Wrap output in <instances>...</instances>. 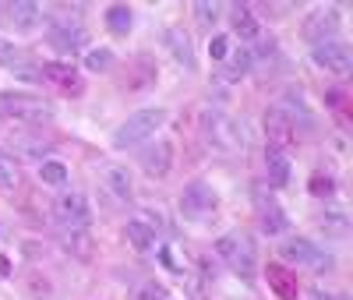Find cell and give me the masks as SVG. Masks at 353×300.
<instances>
[{"instance_id":"cell-1","label":"cell","mask_w":353,"mask_h":300,"mask_svg":"<svg viewBox=\"0 0 353 300\" xmlns=\"http://www.w3.org/2000/svg\"><path fill=\"white\" fill-rule=\"evenodd\" d=\"M170 120V110L166 106H145V110H134L121 128L113 131V148H134L141 141H152L163 124Z\"/></svg>"},{"instance_id":"cell-2","label":"cell","mask_w":353,"mask_h":300,"mask_svg":"<svg viewBox=\"0 0 353 300\" xmlns=\"http://www.w3.org/2000/svg\"><path fill=\"white\" fill-rule=\"evenodd\" d=\"M201 134L216 152H244L248 148V134L241 128L237 117H230L223 110H209L201 113Z\"/></svg>"},{"instance_id":"cell-3","label":"cell","mask_w":353,"mask_h":300,"mask_svg":"<svg viewBox=\"0 0 353 300\" xmlns=\"http://www.w3.org/2000/svg\"><path fill=\"white\" fill-rule=\"evenodd\" d=\"M216 258L230 268L233 276H241L244 283H254V244L248 233H223L216 240Z\"/></svg>"},{"instance_id":"cell-4","label":"cell","mask_w":353,"mask_h":300,"mask_svg":"<svg viewBox=\"0 0 353 300\" xmlns=\"http://www.w3.org/2000/svg\"><path fill=\"white\" fill-rule=\"evenodd\" d=\"M0 117L4 120H25V124H39V120L53 117V106L43 96L21 92V88H8V92H0Z\"/></svg>"},{"instance_id":"cell-5","label":"cell","mask_w":353,"mask_h":300,"mask_svg":"<svg viewBox=\"0 0 353 300\" xmlns=\"http://www.w3.org/2000/svg\"><path fill=\"white\" fill-rule=\"evenodd\" d=\"M219 208V191L205 180H191V184L181 191V212L188 219H205Z\"/></svg>"},{"instance_id":"cell-6","label":"cell","mask_w":353,"mask_h":300,"mask_svg":"<svg viewBox=\"0 0 353 300\" xmlns=\"http://www.w3.org/2000/svg\"><path fill=\"white\" fill-rule=\"evenodd\" d=\"M53 216L64 230H88L92 226V205H88L85 194L71 191V194H61L53 201Z\"/></svg>"},{"instance_id":"cell-7","label":"cell","mask_w":353,"mask_h":300,"mask_svg":"<svg viewBox=\"0 0 353 300\" xmlns=\"http://www.w3.org/2000/svg\"><path fill=\"white\" fill-rule=\"evenodd\" d=\"M173 159H176V152H173V141L170 138H156V141H149V145L141 148V170H145V177H152V180L170 177Z\"/></svg>"},{"instance_id":"cell-8","label":"cell","mask_w":353,"mask_h":300,"mask_svg":"<svg viewBox=\"0 0 353 300\" xmlns=\"http://www.w3.org/2000/svg\"><path fill=\"white\" fill-rule=\"evenodd\" d=\"M314 64L318 68H325V71H332V74H350V68H353V50L346 46V43H336V39H325V43H314Z\"/></svg>"},{"instance_id":"cell-9","label":"cell","mask_w":353,"mask_h":300,"mask_svg":"<svg viewBox=\"0 0 353 300\" xmlns=\"http://www.w3.org/2000/svg\"><path fill=\"white\" fill-rule=\"evenodd\" d=\"M265 134H269V148H283L293 145V134H297V128H293V117L283 110V106H272L269 113H265Z\"/></svg>"},{"instance_id":"cell-10","label":"cell","mask_w":353,"mask_h":300,"mask_svg":"<svg viewBox=\"0 0 353 300\" xmlns=\"http://www.w3.org/2000/svg\"><path fill=\"white\" fill-rule=\"evenodd\" d=\"M43 21V11L36 0H11L8 4V25L14 28L18 36H32Z\"/></svg>"},{"instance_id":"cell-11","label":"cell","mask_w":353,"mask_h":300,"mask_svg":"<svg viewBox=\"0 0 353 300\" xmlns=\"http://www.w3.org/2000/svg\"><path fill=\"white\" fill-rule=\"evenodd\" d=\"M163 46L173 53V60H176L181 68H188V71L198 68V60H194V43H191V36L184 32L181 25H166V28H163Z\"/></svg>"},{"instance_id":"cell-12","label":"cell","mask_w":353,"mask_h":300,"mask_svg":"<svg viewBox=\"0 0 353 300\" xmlns=\"http://www.w3.org/2000/svg\"><path fill=\"white\" fill-rule=\"evenodd\" d=\"M279 254H283L286 265H311V268H321V265H325V261H321V251L311 244L307 237H290Z\"/></svg>"},{"instance_id":"cell-13","label":"cell","mask_w":353,"mask_h":300,"mask_svg":"<svg viewBox=\"0 0 353 300\" xmlns=\"http://www.w3.org/2000/svg\"><path fill=\"white\" fill-rule=\"evenodd\" d=\"M103 184H106V191H110L117 201H131V198H134V180H131L128 166L106 163V166H103Z\"/></svg>"},{"instance_id":"cell-14","label":"cell","mask_w":353,"mask_h":300,"mask_svg":"<svg viewBox=\"0 0 353 300\" xmlns=\"http://www.w3.org/2000/svg\"><path fill=\"white\" fill-rule=\"evenodd\" d=\"M50 43L61 50V53H78V50H85V43H88V36H85V28L81 25H53L50 28Z\"/></svg>"},{"instance_id":"cell-15","label":"cell","mask_w":353,"mask_h":300,"mask_svg":"<svg viewBox=\"0 0 353 300\" xmlns=\"http://www.w3.org/2000/svg\"><path fill=\"white\" fill-rule=\"evenodd\" d=\"M265 180L272 188H286L290 184V156L279 148H265Z\"/></svg>"},{"instance_id":"cell-16","label":"cell","mask_w":353,"mask_h":300,"mask_svg":"<svg viewBox=\"0 0 353 300\" xmlns=\"http://www.w3.org/2000/svg\"><path fill=\"white\" fill-rule=\"evenodd\" d=\"M258 226H261L265 237H279V233H286L290 219L276 201H269V205H258Z\"/></svg>"},{"instance_id":"cell-17","label":"cell","mask_w":353,"mask_h":300,"mask_svg":"<svg viewBox=\"0 0 353 300\" xmlns=\"http://www.w3.org/2000/svg\"><path fill=\"white\" fill-rule=\"evenodd\" d=\"M124 233H128V244H131L134 251H141V254L156 248V226H149L145 219H128Z\"/></svg>"},{"instance_id":"cell-18","label":"cell","mask_w":353,"mask_h":300,"mask_svg":"<svg viewBox=\"0 0 353 300\" xmlns=\"http://www.w3.org/2000/svg\"><path fill=\"white\" fill-rule=\"evenodd\" d=\"M39 78L61 85V88H78V71L71 64H61V60H50V64L39 68Z\"/></svg>"},{"instance_id":"cell-19","label":"cell","mask_w":353,"mask_h":300,"mask_svg":"<svg viewBox=\"0 0 353 300\" xmlns=\"http://www.w3.org/2000/svg\"><path fill=\"white\" fill-rule=\"evenodd\" d=\"M103 18H106V28H110L113 36H128L131 25H134V14H131L128 4H110Z\"/></svg>"},{"instance_id":"cell-20","label":"cell","mask_w":353,"mask_h":300,"mask_svg":"<svg viewBox=\"0 0 353 300\" xmlns=\"http://www.w3.org/2000/svg\"><path fill=\"white\" fill-rule=\"evenodd\" d=\"M233 32H237L241 39H248V43H254V39H261V25H258V18L248 11V8H233Z\"/></svg>"},{"instance_id":"cell-21","label":"cell","mask_w":353,"mask_h":300,"mask_svg":"<svg viewBox=\"0 0 353 300\" xmlns=\"http://www.w3.org/2000/svg\"><path fill=\"white\" fill-rule=\"evenodd\" d=\"M251 64H254V53L251 50H230V57L223 60V78H241V74H248L251 71Z\"/></svg>"},{"instance_id":"cell-22","label":"cell","mask_w":353,"mask_h":300,"mask_svg":"<svg viewBox=\"0 0 353 300\" xmlns=\"http://www.w3.org/2000/svg\"><path fill=\"white\" fill-rule=\"evenodd\" d=\"M269 286H272L283 300H293V297H297V283H293L290 268H283V265H269Z\"/></svg>"},{"instance_id":"cell-23","label":"cell","mask_w":353,"mask_h":300,"mask_svg":"<svg viewBox=\"0 0 353 300\" xmlns=\"http://www.w3.org/2000/svg\"><path fill=\"white\" fill-rule=\"evenodd\" d=\"M39 180L50 188H61L68 180V166L61 159H39Z\"/></svg>"},{"instance_id":"cell-24","label":"cell","mask_w":353,"mask_h":300,"mask_svg":"<svg viewBox=\"0 0 353 300\" xmlns=\"http://www.w3.org/2000/svg\"><path fill=\"white\" fill-rule=\"evenodd\" d=\"M321 230H325L329 237H346L350 233V216L343 212V208H329V212L321 216Z\"/></svg>"},{"instance_id":"cell-25","label":"cell","mask_w":353,"mask_h":300,"mask_svg":"<svg viewBox=\"0 0 353 300\" xmlns=\"http://www.w3.org/2000/svg\"><path fill=\"white\" fill-rule=\"evenodd\" d=\"M194 18H198V25L212 28L223 18V4L219 0H194Z\"/></svg>"},{"instance_id":"cell-26","label":"cell","mask_w":353,"mask_h":300,"mask_svg":"<svg viewBox=\"0 0 353 300\" xmlns=\"http://www.w3.org/2000/svg\"><path fill=\"white\" fill-rule=\"evenodd\" d=\"M85 68H88V71H110V68H113V50L92 46V50L85 53Z\"/></svg>"},{"instance_id":"cell-27","label":"cell","mask_w":353,"mask_h":300,"mask_svg":"<svg viewBox=\"0 0 353 300\" xmlns=\"http://www.w3.org/2000/svg\"><path fill=\"white\" fill-rule=\"evenodd\" d=\"M14 184H18V166L4 148H0V191H11Z\"/></svg>"},{"instance_id":"cell-28","label":"cell","mask_w":353,"mask_h":300,"mask_svg":"<svg viewBox=\"0 0 353 300\" xmlns=\"http://www.w3.org/2000/svg\"><path fill=\"white\" fill-rule=\"evenodd\" d=\"M64 248L68 251H74L78 258H88V237H85V230H68V237H64Z\"/></svg>"},{"instance_id":"cell-29","label":"cell","mask_w":353,"mask_h":300,"mask_svg":"<svg viewBox=\"0 0 353 300\" xmlns=\"http://www.w3.org/2000/svg\"><path fill=\"white\" fill-rule=\"evenodd\" d=\"M230 50H233L230 36H223V32H219V36H212V39H209V57L216 60V64H223V60L230 57Z\"/></svg>"},{"instance_id":"cell-30","label":"cell","mask_w":353,"mask_h":300,"mask_svg":"<svg viewBox=\"0 0 353 300\" xmlns=\"http://www.w3.org/2000/svg\"><path fill=\"white\" fill-rule=\"evenodd\" d=\"M131 300H166L159 283H141L138 290H131Z\"/></svg>"},{"instance_id":"cell-31","label":"cell","mask_w":353,"mask_h":300,"mask_svg":"<svg viewBox=\"0 0 353 300\" xmlns=\"http://www.w3.org/2000/svg\"><path fill=\"white\" fill-rule=\"evenodd\" d=\"M311 191H314L318 198H329V194H336V180H332V177H321V173H318V177L311 180Z\"/></svg>"},{"instance_id":"cell-32","label":"cell","mask_w":353,"mask_h":300,"mask_svg":"<svg viewBox=\"0 0 353 300\" xmlns=\"http://www.w3.org/2000/svg\"><path fill=\"white\" fill-rule=\"evenodd\" d=\"M307 300H346V297H339V293H332V290H325V286H314V290L307 293Z\"/></svg>"},{"instance_id":"cell-33","label":"cell","mask_w":353,"mask_h":300,"mask_svg":"<svg viewBox=\"0 0 353 300\" xmlns=\"http://www.w3.org/2000/svg\"><path fill=\"white\" fill-rule=\"evenodd\" d=\"M166 300H170V297H166Z\"/></svg>"}]
</instances>
